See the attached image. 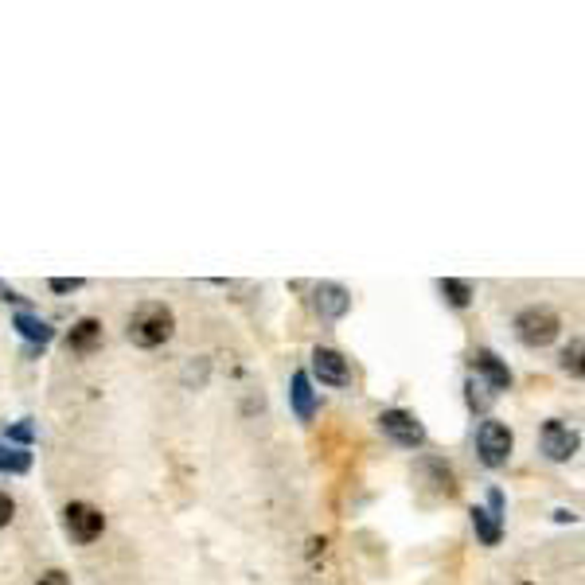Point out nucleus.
Here are the masks:
<instances>
[{
	"instance_id": "nucleus-1",
	"label": "nucleus",
	"mask_w": 585,
	"mask_h": 585,
	"mask_svg": "<svg viewBox=\"0 0 585 585\" xmlns=\"http://www.w3.org/2000/svg\"><path fill=\"white\" fill-rule=\"evenodd\" d=\"M172 308L168 305H141L130 321V339L137 347H161L168 336H172Z\"/></svg>"
},
{
	"instance_id": "nucleus-2",
	"label": "nucleus",
	"mask_w": 585,
	"mask_h": 585,
	"mask_svg": "<svg viewBox=\"0 0 585 585\" xmlns=\"http://www.w3.org/2000/svg\"><path fill=\"white\" fill-rule=\"evenodd\" d=\"M558 328H562L558 313L555 308H547V305H531L515 316V336L523 339L527 347H547L550 339L558 336Z\"/></svg>"
},
{
	"instance_id": "nucleus-3",
	"label": "nucleus",
	"mask_w": 585,
	"mask_h": 585,
	"mask_svg": "<svg viewBox=\"0 0 585 585\" xmlns=\"http://www.w3.org/2000/svg\"><path fill=\"white\" fill-rule=\"evenodd\" d=\"M512 430H507L504 422H484L481 425V433H476V449H481V461L488 468H499V464H507V456H512Z\"/></svg>"
},
{
	"instance_id": "nucleus-4",
	"label": "nucleus",
	"mask_w": 585,
	"mask_h": 585,
	"mask_svg": "<svg viewBox=\"0 0 585 585\" xmlns=\"http://www.w3.org/2000/svg\"><path fill=\"white\" fill-rule=\"evenodd\" d=\"M63 523H67V535L74 542H94L102 535V527H105V515L98 512V507H90V504H67V512H63Z\"/></svg>"
},
{
	"instance_id": "nucleus-5",
	"label": "nucleus",
	"mask_w": 585,
	"mask_h": 585,
	"mask_svg": "<svg viewBox=\"0 0 585 585\" xmlns=\"http://www.w3.org/2000/svg\"><path fill=\"white\" fill-rule=\"evenodd\" d=\"M379 425H382V433H390V438H395L398 445H406V449L425 445V425L414 418V414H406V410H382Z\"/></svg>"
},
{
	"instance_id": "nucleus-6",
	"label": "nucleus",
	"mask_w": 585,
	"mask_h": 585,
	"mask_svg": "<svg viewBox=\"0 0 585 585\" xmlns=\"http://www.w3.org/2000/svg\"><path fill=\"white\" fill-rule=\"evenodd\" d=\"M539 441H542V453H547L550 461H570V456L578 453V433H573L570 425H562V422L542 425Z\"/></svg>"
},
{
	"instance_id": "nucleus-7",
	"label": "nucleus",
	"mask_w": 585,
	"mask_h": 585,
	"mask_svg": "<svg viewBox=\"0 0 585 585\" xmlns=\"http://www.w3.org/2000/svg\"><path fill=\"white\" fill-rule=\"evenodd\" d=\"M313 371H316V379H321V382H328V387H347V382H351L347 359L339 355V351H332V347H316L313 351Z\"/></svg>"
},
{
	"instance_id": "nucleus-8",
	"label": "nucleus",
	"mask_w": 585,
	"mask_h": 585,
	"mask_svg": "<svg viewBox=\"0 0 585 585\" xmlns=\"http://www.w3.org/2000/svg\"><path fill=\"white\" fill-rule=\"evenodd\" d=\"M351 308V297L344 285H332V281H324V285H316V313L328 316V321H339Z\"/></svg>"
},
{
	"instance_id": "nucleus-9",
	"label": "nucleus",
	"mask_w": 585,
	"mask_h": 585,
	"mask_svg": "<svg viewBox=\"0 0 585 585\" xmlns=\"http://www.w3.org/2000/svg\"><path fill=\"white\" fill-rule=\"evenodd\" d=\"M472 364H476V371H481V375L488 379V387H492V390H507V387H512V371L499 364L496 351H476Z\"/></svg>"
},
{
	"instance_id": "nucleus-10",
	"label": "nucleus",
	"mask_w": 585,
	"mask_h": 585,
	"mask_svg": "<svg viewBox=\"0 0 585 585\" xmlns=\"http://www.w3.org/2000/svg\"><path fill=\"white\" fill-rule=\"evenodd\" d=\"M67 344H71V351H79V355H90V351L102 344V321H94V316H87V321H79V324L71 328Z\"/></svg>"
},
{
	"instance_id": "nucleus-11",
	"label": "nucleus",
	"mask_w": 585,
	"mask_h": 585,
	"mask_svg": "<svg viewBox=\"0 0 585 585\" xmlns=\"http://www.w3.org/2000/svg\"><path fill=\"white\" fill-rule=\"evenodd\" d=\"M16 328H20V336L31 339V344H47V339H51V324L39 321V316H31V313H20Z\"/></svg>"
},
{
	"instance_id": "nucleus-12",
	"label": "nucleus",
	"mask_w": 585,
	"mask_h": 585,
	"mask_svg": "<svg viewBox=\"0 0 585 585\" xmlns=\"http://www.w3.org/2000/svg\"><path fill=\"white\" fill-rule=\"evenodd\" d=\"M293 406H297V414H301L305 422L313 418V387H308L305 371H297V375H293Z\"/></svg>"
},
{
	"instance_id": "nucleus-13",
	"label": "nucleus",
	"mask_w": 585,
	"mask_h": 585,
	"mask_svg": "<svg viewBox=\"0 0 585 585\" xmlns=\"http://www.w3.org/2000/svg\"><path fill=\"white\" fill-rule=\"evenodd\" d=\"M472 527H476V535H481L484 547H496V542H499V519L492 512L476 507V512H472Z\"/></svg>"
},
{
	"instance_id": "nucleus-14",
	"label": "nucleus",
	"mask_w": 585,
	"mask_h": 585,
	"mask_svg": "<svg viewBox=\"0 0 585 585\" xmlns=\"http://www.w3.org/2000/svg\"><path fill=\"white\" fill-rule=\"evenodd\" d=\"M438 289H441V297H445V301H449L453 308H464L468 301H472V285H468V281H456V278H445V281L438 285Z\"/></svg>"
},
{
	"instance_id": "nucleus-15",
	"label": "nucleus",
	"mask_w": 585,
	"mask_h": 585,
	"mask_svg": "<svg viewBox=\"0 0 585 585\" xmlns=\"http://www.w3.org/2000/svg\"><path fill=\"white\" fill-rule=\"evenodd\" d=\"M28 468H31V453L4 449V445H0V472H28Z\"/></svg>"
},
{
	"instance_id": "nucleus-16",
	"label": "nucleus",
	"mask_w": 585,
	"mask_h": 585,
	"mask_svg": "<svg viewBox=\"0 0 585 585\" xmlns=\"http://www.w3.org/2000/svg\"><path fill=\"white\" fill-rule=\"evenodd\" d=\"M562 367H566L573 379H581V339H573V344L562 351Z\"/></svg>"
},
{
	"instance_id": "nucleus-17",
	"label": "nucleus",
	"mask_w": 585,
	"mask_h": 585,
	"mask_svg": "<svg viewBox=\"0 0 585 585\" xmlns=\"http://www.w3.org/2000/svg\"><path fill=\"white\" fill-rule=\"evenodd\" d=\"M484 390L488 387H481V382H468V402H472V410H488V406H492V395H484Z\"/></svg>"
},
{
	"instance_id": "nucleus-18",
	"label": "nucleus",
	"mask_w": 585,
	"mask_h": 585,
	"mask_svg": "<svg viewBox=\"0 0 585 585\" xmlns=\"http://www.w3.org/2000/svg\"><path fill=\"white\" fill-rule=\"evenodd\" d=\"M13 515H16L13 496H4V492H0V527H8V523H13Z\"/></svg>"
},
{
	"instance_id": "nucleus-19",
	"label": "nucleus",
	"mask_w": 585,
	"mask_h": 585,
	"mask_svg": "<svg viewBox=\"0 0 585 585\" xmlns=\"http://www.w3.org/2000/svg\"><path fill=\"white\" fill-rule=\"evenodd\" d=\"M79 285H82L79 278H71V281L67 278H55V281H51V289H55V293H71V289H79Z\"/></svg>"
},
{
	"instance_id": "nucleus-20",
	"label": "nucleus",
	"mask_w": 585,
	"mask_h": 585,
	"mask_svg": "<svg viewBox=\"0 0 585 585\" xmlns=\"http://www.w3.org/2000/svg\"><path fill=\"white\" fill-rule=\"evenodd\" d=\"M36 585H71V581H67V573H59V570H51V573H44V578H39Z\"/></svg>"
},
{
	"instance_id": "nucleus-21",
	"label": "nucleus",
	"mask_w": 585,
	"mask_h": 585,
	"mask_svg": "<svg viewBox=\"0 0 585 585\" xmlns=\"http://www.w3.org/2000/svg\"><path fill=\"white\" fill-rule=\"evenodd\" d=\"M8 438H16V441H31V425H28V422L13 425V430H8Z\"/></svg>"
}]
</instances>
